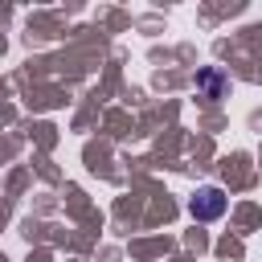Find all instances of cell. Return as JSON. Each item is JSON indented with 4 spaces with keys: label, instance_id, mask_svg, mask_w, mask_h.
Instances as JSON below:
<instances>
[{
    "label": "cell",
    "instance_id": "obj_1",
    "mask_svg": "<svg viewBox=\"0 0 262 262\" xmlns=\"http://www.w3.org/2000/svg\"><path fill=\"white\" fill-rule=\"evenodd\" d=\"M188 213H192V221H217V217L225 213V192H221L217 184L196 188V192L188 196Z\"/></svg>",
    "mask_w": 262,
    "mask_h": 262
},
{
    "label": "cell",
    "instance_id": "obj_2",
    "mask_svg": "<svg viewBox=\"0 0 262 262\" xmlns=\"http://www.w3.org/2000/svg\"><path fill=\"white\" fill-rule=\"evenodd\" d=\"M192 86H196V94H201V98H221V94L229 90V78H225L217 66H209V70H196Z\"/></svg>",
    "mask_w": 262,
    "mask_h": 262
}]
</instances>
